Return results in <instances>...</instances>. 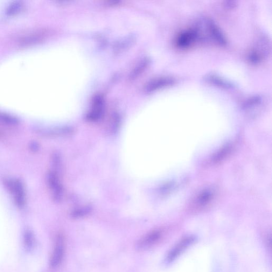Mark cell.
<instances>
[{"label": "cell", "mask_w": 272, "mask_h": 272, "mask_svg": "<svg viewBox=\"0 0 272 272\" xmlns=\"http://www.w3.org/2000/svg\"><path fill=\"white\" fill-rule=\"evenodd\" d=\"M200 41L212 42L220 46H226L227 40L220 28L210 18H204L196 25Z\"/></svg>", "instance_id": "cell-1"}, {"label": "cell", "mask_w": 272, "mask_h": 272, "mask_svg": "<svg viewBox=\"0 0 272 272\" xmlns=\"http://www.w3.org/2000/svg\"><path fill=\"white\" fill-rule=\"evenodd\" d=\"M199 41L198 32L196 26L180 32L175 40L176 46L181 50L188 49Z\"/></svg>", "instance_id": "cell-2"}, {"label": "cell", "mask_w": 272, "mask_h": 272, "mask_svg": "<svg viewBox=\"0 0 272 272\" xmlns=\"http://www.w3.org/2000/svg\"><path fill=\"white\" fill-rule=\"evenodd\" d=\"M5 184L15 201L19 207L25 205L26 202L25 192L23 185L16 179H8L5 181Z\"/></svg>", "instance_id": "cell-3"}, {"label": "cell", "mask_w": 272, "mask_h": 272, "mask_svg": "<svg viewBox=\"0 0 272 272\" xmlns=\"http://www.w3.org/2000/svg\"><path fill=\"white\" fill-rule=\"evenodd\" d=\"M65 253V239L64 235L59 234L56 238L55 245L50 259V267L58 268L61 263Z\"/></svg>", "instance_id": "cell-4"}, {"label": "cell", "mask_w": 272, "mask_h": 272, "mask_svg": "<svg viewBox=\"0 0 272 272\" xmlns=\"http://www.w3.org/2000/svg\"><path fill=\"white\" fill-rule=\"evenodd\" d=\"M268 43V39L264 38L258 40L257 44L249 52V61L254 64L260 63L264 58L265 55L268 52L269 46Z\"/></svg>", "instance_id": "cell-5"}, {"label": "cell", "mask_w": 272, "mask_h": 272, "mask_svg": "<svg viewBox=\"0 0 272 272\" xmlns=\"http://www.w3.org/2000/svg\"><path fill=\"white\" fill-rule=\"evenodd\" d=\"M47 181L54 200L60 201L63 196V189L57 174L53 172L48 173Z\"/></svg>", "instance_id": "cell-6"}, {"label": "cell", "mask_w": 272, "mask_h": 272, "mask_svg": "<svg viewBox=\"0 0 272 272\" xmlns=\"http://www.w3.org/2000/svg\"><path fill=\"white\" fill-rule=\"evenodd\" d=\"M162 233L160 230H155L144 236L137 243V247L143 249L149 247L161 239Z\"/></svg>", "instance_id": "cell-7"}, {"label": "cell", "mask_w": 272, "mask_h": 272, "mask_svg": "<svg viewBox=\"0 0 272 272\" xmlns=\"http://www.w3.org/2000/svg\"><path fill=\"white\" fill-rule=\"evenodd\" d=\"M194 240L193 236H187L182 240H181L177 245L174 247L168 254L167 260L171 262L176 259V258L183 253L188 246H190Z\"/></svg>", "instance_id": "cell-8"}, {"label": "cell", "mask_w": 272, "mask_h": 272, "mask_svg": "<svg viewBox=\"0 0 272 272\" xmlns=\"http://www.w3.org/2000/svg\"><path fill=\"white\" fill-rule=\"evenodd\" d=\"M176 80L170 77H164L153 81L149 86L150 90H155L175 84Z\"/></svg>", "instance_id": "cell-9"}, {"label": "cell", "mask_w": 272, "mask_h": 272, "mask_svg": "<svg viewBox=\"0 0 272 272\" xmlns=\"http://www.w3.org/2000/svg\"><path fill=\"white\" fill-rule=\"evenodd\" d=\"M103 110V102L100 96L96 97L91 112L88 115L89 120L96 121L101 117Z\"/></svg>", "instance_id": "cell-10"}, {"label": "cell", "mask_w": 272, "mask_h": 272, "mask_svg": "<svg viewBox=\"0 0 272 272\" xmlns=\"http://www.w3.org/2000/svg\"><path fill=\"white\" fill-rule=\"evenodd\" d=\"M206 80L221 87H225L226 88H230V85L229 84L228 82L222 80L217 76L208 75L206 77Z\"/></svg>", "instance_id": "cell-11"}, {"label": "cell", "mask_w": 272, "mask_h": 272, "mask_svg": "<svg viewBox=\"0 0 272 272\" xmlns=\"http://www.w3.org/2000/svg\"><path fill=\"white\" fill-rule=\"evenodd\" d=\"M213 196V192L210 190H205L201 193L198 197V203L200 205H205L210 201Z\"/></svg>", "instance_id": "cell-12"}, {"label": "cell", "mask_w": 272, "mask_h": 272, "mask_svg": "<svg viewBox=\"0 0 272 272\" xmlns=\"http://www.w3.org/2000/svg\"><path fill=\"white\" fill-rule=\"evenodd\" d=\"M0 122L8 125H16L18 124V120L15 117L0 112Z\"/></svg>", "instance_id": "cell-13"}, {"label": "cell", "mask_w": 272, "mask_h": 272, "mask_svg": "<svg viewBox=\"0 0 272 272\" xmlns=\"http://www.w3.org/2000/svg\"><path fill=\"white\" fill-rule=\"evenodd\" d=\"M25 243L28 247H31L33 244V237L30 232H27L25 233Z\"/></svg>", "instance_id": "cell-14"}, {"label": "cell", "mask_w": 272, "mask_h": 272, "mask_svg": "<svg viewBox=\"0 0 272 272\" xmlns=\"http://www.w3.org/2000/svg\"><path fill=\"white\" fill-rule=\"evenodd\" d=\"M229 151H230L229 146H228L227 148L224 149H223L221 151V152H219L218 154L215 156L214 157L215 161H220V160L222 159L223 157L225 156V155H226L228 154Z\"/></svg>", "instance_id": "cell-15"}]
</instances>
